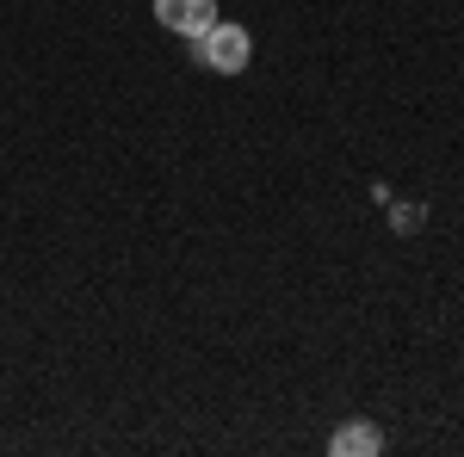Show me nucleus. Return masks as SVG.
Wrapping results in <instances>:
<instances>
[{
    "label": "nucleus",
    "mask_w": 464,
    "mask_h": 457,
    "mask_svg": "<svg viewBox=\"0 0 464 457\" xmlns=\"http://www.w3.org/2000/svg\"><path fill=\"white\" fill-rule=\"evenodd\" d=\"M155 19L179 37H198L217 25V0H155Z\"/></svg>",
    "instance_id": "2"
},
{
    "label": "nucleus",
    "mask_w": 464,
    "mask_h": 457,
    "mask_svg": "<svg viewBox=\"0 0 464 457\" xmlns=\"http://www.w3.org/2000/svg\"><path fill=\"white\" fill-rule=\"evenodd\" d=\"M328 452L334 457H378L384 452V433H378L372 421H347L334 439H328Z\"/></svg>",
    "instance_id": "3"
},
{
    "label": "nucleus",
    "mask_w": 464,
    "mask_h": 457,
    "mask_svg": "<svg viewBox=\"0 0 464 457\" xmlns=\"http://www.w3.org/2000/svg\"><path fill=\"white\" fill-rule=\"evenodd\" d=\"M248 56H254V37L242 32V25H229V19H217L211 32L192 37V62L211 69V74H242Z\"/></svg>",
    "instance_id": "1"
}]
</instances>
